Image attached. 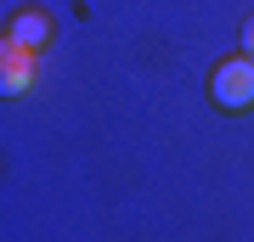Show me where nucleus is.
Instances as JSON below:
<instances>
[{"mask_svg":"<svg viewBox=\"0 0 254 242\" xmlns=\"http://www.w3.org/2000/svg\"><path fill=\"white\" fill-rule=\"evenodd\" d=\"M243 51L254 56V11H249V23H243Z\"/></svg>","mask_w":254,"mask_h":242,"instance_id":"obj_4","label":"nucleus"},{"mask_svg":"<svg viewBox=\"0 0 254 242\" xmlns=\"http://www.w3.org/2000/svg\"><path fill=\"white\" fill-rule=\"evenodd\" d=\"M6 34L17 40V45H28V51H40V45L51 40V17H46V11H40V6H23V11H11Z\"/></svg>","mask_w":254,"mask_h":242,"instance_id":"obj_3","label":"nucleus"},{"mask_svg":"<svg viewBox=\"0 0 254 242\" xmlns=\"http://www.w3.org/2000/svg\"><path fill=\"white\" fill-rule=\"evenodd\" d=\"M34 90V51L17 40H0V96H28Z\"/></svg>","mask_w":254,"mask_h":242,"instance_id":"obj_2","label":"nucleus"},{"mask_svg":"<svg viewBox=\"0 0 254 242\" xmlns=\"http://www.w3.org/2000/svg\"><path fill=\"white\" fill-rule=\"evenodd\" d=\"M209 96H215V107L226 113H243L254 107V56H232V62H220L215 73H209Z\"/></svg>","mask_w":254,"mask_h":242,"instance_id":"obj_1","label":"nucleus"}]
</instances>
